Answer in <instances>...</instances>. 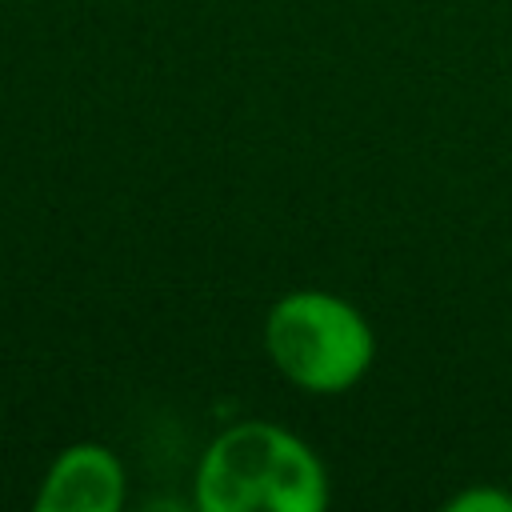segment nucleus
Listing matches in <instances>:
<instances>
[{
    "mask_svg": "<svg viewBox=\"0 0 512 512\" xmlns=\"http://www.w3.org/2000/svg\"><path fill=\"white\" fill-rule=\"evenodd\" d=\"M264 352L300 392L340 396L372 368L376 332L352 300L324 288H296L268 308Z\"/></svg>",
    "mask_w": 512,
    "mask_h": 512,
    "instance_id": "nucleus-2",
    "label": "nucleus"
},
{
    "mask_svg": "<svg viewBox=\"0 0 512 512\" xmlns=\"http://www.w3.org/2000/svg\"><path fill=\"white\" fill-rule=\"evenodd\" d=\"M444 512H512V496L492 484H472V488L456 492L444 504Z\"/></svg>",
    "mask_w": 512,
    "mask_h": 512,
    "instance_id": "nucleus-4",
    "label": "nucleus"
},
{
    "mask_svg": "<svg viewBox=\"0 0 512 512\" xmlns=\"http://www.w3.org/2000/svg\"><path fill=\"white\" fill-rule=\"evenodd\" d=\"M124 496H128V476L120 456L96 440H80V444H68L48 464L32 496V508L36 512H120Z\"/></svg>",
    "mask_w": 512,
    "mask_h": 512,
    "instance_id": "nucleus-3",
    "label": "nucleus"
},
{
    "mask_svg": "<svg viewBox=\"0 0 512 512\" xmlns=\"http://www.w3.org/2000/svg\"><path fill=\"white\" fill-rule=\"evenodd\" d=\"M328 496V468L316 448L268 420L224 428L192 476L200 512H324Z\"/></svg>",
    "mask_w": 512,
    "mask_h": 512,
    "instance_id": "nucleus-1",
    "label": "nucleus"
}]
</instances>
